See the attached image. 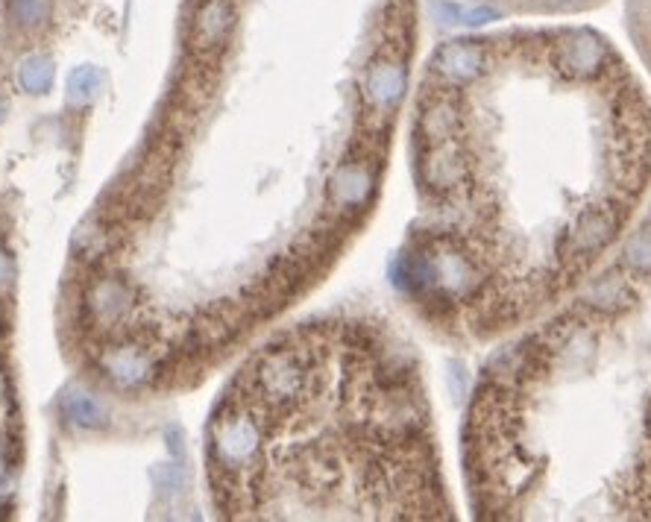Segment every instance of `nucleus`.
Segmentation results:
<instances>
[{"mask_svg":"<svg viewBox=\"0 0 651 522\" xmlns=\"http://www.w3.org/2000/svg\"><path fill=\"white\" fill-rule=\"evenodd\" d=\"M417 218L393 279L437 335L487 344L572 297L651 191V97L587 27L452 39L411 124Z\"/></svg>","mask_w":651,"mask_h":522,"instance_id":"obj_1","label":"nucleus"},{"mask_svg":"<svg viewBox=\"0 0 651 522\" xmlns=\"http://www.w3.org/2000/svg\"><path fill=\"white\" fill-rule=\"evenodd\" d=\"M470 508L490 522H651V203L478 379Z\"/></svg>","mask_w":651,"mask_h":522,"instance_id":"obj_2","label":"nucleus"},{"mask_svg":"<svg viewBox=\"0 0 651 522\" xmlns=\"http://www.w3.org/2000/svg\"><path fill=\"white\" fill-rule=\"evenodd\" d=\"M238 393L276 408L288 520H452L417 358L373 320H323L261 355Z\"/></svg>","mask_w":651,"mask_h":522,"instance_id":"obj_3","label":"nucleus"},{"mask_svg":"<svg viewBox=\"0 0 651 522\" xmlns=\"http://www.w3.org/2000/svg\"><path fill=\"white\" fill-rule=\"evenodd\" d=\"M232 30H235V0H203L191 30L194 50L200 53L217 50L220 44H226Z\"/></svg>","mask_w":651,"mask_h":522,"instance_id":"obj_4","label":"nucleus"},{"mask_svg":"<svg viewBox=\"0 0 651 522\" xmlns=\"http://www.w3.org/2000/svg\"><path fill=\"white\" fill-rule=\"evenodd\" d=\"M628 33L651 74V0H628Z\"/></svg>","mask_w":651,"mask_h":522,"instance_id":"obj_5","label":"nucleus"},{"mask_svg":"<svg viewBox=\"0 0 651 522\" xmlns=\"http://www.w3.org/2000/svg\"><path fill=\"white\" fill-rule=\"evenodd\" d=\"M18 83L24 91H33V94H42L47 88L53 86V62L44 56V53H33L21 62L18 68Z\"/></svg>","mask_w":651,"mask_h":522,"instance_id":"obj_6","label":"nucleus"},{"mask_svg":"<svg viewBox=\"0 0 651 522\" xmlns=\"http://www.w3.org/2000/svg\"><path fill=\"white\" fill-rule=\"evenodd\" d=\"M6 12L18 27H36L50 12V0H6Z\"/></svg>","mask_w":651,"mask_h":522,"instance_id":"obj_7","label":"nucleus"},{"mask_svg":"<svg viewBox=\"0 0 651 522\" xmlns=\"http://www.w3.org/2000/svg\"><path fill=\"white\" fill-rule=\"evenodd\" d=\"M65 414L74 420V423H80V426H100V408H97V402L94 399H88V396H83V393H77V396H68L65 399Z\"/></svg>","mask_w":651,"mask_h":522,"instance_id":"obj_8","label":"nucleus"},{"mask_svg":"<svg viewBox=\"0 0 651 522\" xmlns=\"http://www.w3.org/2000/svg\"><path fill=\"white\" fill-rule=\"evenodd\" d=\"M100 86L97 71L94 68H80L71 74V100H88Z\"/></svg>","mask_w":651,"mask_h":522,"instance_id":"obj_9","label":"nucleus"},{"mask_svg":"<svg viewBox=\"0 0 651 522\" xmlns=\"http://www.w3.org/2000/svg\"><path fill=\"white\" fill-rule=\"evenodd\" d=\"M6 276H9V261L0 253V282H6Z\"/></svg>","mask_w":651,"mask_h":522,"instance_id":"obj_10","label":"nucleus"},{"mask_svg":"<svg viewBox=\"0 0 651 522\" xmlns=\"http://www.w3.org/2000/svg\"><path fill=\"white\" fill-rule=\"evenodd\" d=\"M0 115H3V103H0Z\"/></svg>","mask_w":651,"mask_h":522,"instance_id":"obj_11","label":"nucleus"}]
</instances>
